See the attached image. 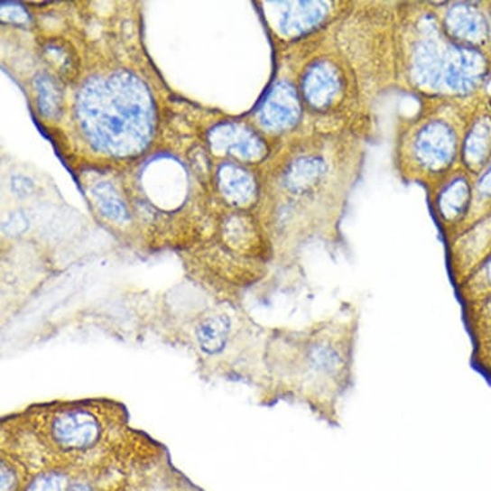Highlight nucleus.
I'll list each match as a JSON object with an SVG mask.
<instances>
[{
    "label": "nucleus",
    "mask_w": 491,
    "mask_h": 491,
    "mask_svg": "<svg viewBox=\"0 0 491 491\" xmlns=\"http://www.w3.org/2000/svg\"><path fill=\"white\" fill-rule=\"evenodd\" d=\"M102 431L98 415L77 405L54 409L44 424L45 439L51 447L69 453L90 449L101 439Z\"/></svg>",
    "instance_id": "f257e3e1"
},
{
    "label": "nucleus",
    "mask_w": 491,
    "mask_h": 491,
    "mask_svg": "<svg viewBox=\"0 0 491 491\" xmlns=\"http://www.w3.org/2000/svg\"><path fill=\"white\" fill-rule=\"evenodd\" d=\"M26 491H68L66 478L59 472H45L39 475L27 486Z\"/></svg>",
    "instance_id": "7ed1b4c3"
},
{
    "label": "nucleus",
    "mask_w": 491,
    "mask_h": 491,
    "mask_svg": "<svg viewBox=\"0 0 491 491\" xmlns=\"http://www.w3.org/2000/svg\"><path fill=\"white\" fill-rule=\"evenodd\" d=\"M18 487V475L14 467L2 460V491H16Z\"/></svg>",
    "instance_id": "20e7f679"
},
{
    "label": "nucleus",
    "mask_w": 491,
    "mask_h": 491,
    "mask_svg": "<svg viewBox=\"0 0 491 491\" xmlns=\"http://www.w3.org/2000/svg\"><path fill=\"white\" fill-rule=\"evenodd\" d=\"M230 332V320L227 315H211L196 327L199 347L208 356H217L226 347Z\"/></svg>",
    "instance_id": "f03ea898"
},
{
    "label": "nucleus",
    "mask_w": 491,
    "mask_h": 491,
    "mask_svg": "<svg viewBox=\"0 0 491 491\" xmlns=\"http://www.w3.org/2000/svg\"><path fill=\"white\" fill-rule=\"evenodd\" d=\"M68 491H93L89 485L85 483H74L69 485Z\"/></svg>",
    "instance_id": "39448f33"
}]
</instances>
